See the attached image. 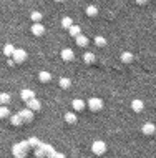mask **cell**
I'll use <instances>...</instances> for the list:
<instances>
[{
	"instance_id": "6da1fadb",
	"label": "cell",
	"mask_w": 156,
	"mask_h": 158,
	"mask_svg": "<svg viewBox=\"0 0 156 158\" xmlns=\"http://www.w3.org/2000/svg\"><path fill=\"white\" fill-rule=\"evenodd\" d=\"M28 150H30V145H28V142H20V143L14 145V148H12L14 156H17V158H25Z\"/></svg>"
},
{
	"instance_id": "7a4b0ae2",
	"label": "cell",
	"mask_w": 156,
	"mask_h": 158,
	"mask_svg": "<svg viewBox=\"0 0 156 158\" xmlns=\"http://www.w3.org/2000/svg\"><path fill=\"white\" fill-rule=\"evenodd\" d=\"M91 152H93L95 155H103V153L106 152V143L102 142V140H96V142H93V145H91Z\"/></svg>"
},
{
	"instance_id": "3957f363",
	"label": "cell",
	"mask_w": 156,
	"mask_h": 158,
	"mask_svg": "<svg viewBox=\"0 0 156 158\" xmlns=\"http://www.w3.org/2000/svg\"><path fill=\"white\" fill-rule=\"evenodd\" d=\"M88 108H90L91 112H100V110L103 108V100L102 98H90V102H88Z\"/></svg>"
},
{
	"instance_id": "277c9868",
	"label": "cell",
	"mask_w": 156,
	"mask_h": 158,
	"mask_svg": "<svg viewBox=\"0 0 156 158\" xmlns=\"http://www.w3.org/2000/svg\"><path fill=\"white\" fill-rule=\"evenodd\" d=\"M14 62L15 63H23L25 60H27V52L25 50H22V48H15V52H14Z\"/></svg>"
},
{
	"instance_id": "5b68a950",
	"label": "cell",
	"mask_w": 156,
	"mask_h": 158,
	"mask_svg": "<svg viewBox=\"0 0 156 158\" xmlns=\"http://www.w3.org/2000/svg\"><path fill=\"white\" fill-rule=\"evenodd\" d=\"M18 115L22 117L23 123H30L33 120V112L30 108H25V110H22V112H18Z\"/></svg>"
},
{
	"instance_id": "8992f818",
	"label": "cell",
	"mask_w": 156,
	"mask_h": 158,
	"mask_svg": "<svg viewBox=\"0 0 156 158\" xmlns=\"http://www.w3.org/2000/svg\"><path fill=\"white\" fill-rule=\"evenodd\" d=\"M71 106H73V110H75V112H82V110H85L86 103L82 100V98H75V100L71 102Z\"/></svg>"
},
{
	"instance_id": "52a82bcc",
	"label": "cell",
	"mask_w": 156,
	"mask_h": 158,
	"mask_svg": "<svg viewBox=\"0 0 156 158\" xmlns=\"http://www.w3.org/2000/svg\"><path fill=\"white\" fill-rule=\"evenodd\" d=\"M20 98L27 103L28 100H32V98H35V93H33V90H28V88H25V90L20 92Z\"/></svg>"
},
{
	"instance_id": "ba28073f",
	"label": "cell",
	"mask_w": 156,
	"mask_h": 158,
	"mask_svg": "<svg viewBox=\"0 0 156 158\" xmlns=\"http://www.w3.org/2000/svg\"><path fill=\"white\" fill-rule=\"evenodd\" d=\"M62 58L65 62H71L75 58V53H73V50L71 48H63L62 50Z\"/></svg>"
},
{
	"instance_id": "9c48e42d",
	"label": "cell",
	"mask_w": 156,
	"mask_h": 158,
	"mask_svg": "<svg viewBox=\"0 0 156 158\" xmlns=\"http://www.w3.org/2000/svg\"><path fill=\"white\" fill-rule=\"evenodd\" d=\"M32 33L35 37H42L45 33V27L42 23H33V27H32Z\"/></svg>"
},
{
	"instance_id": "30bf717a",
	"label": "cell",
	"mask_w": 156,
	"mask_h": 158,
	"mask_svg": "<svg viewBox=\"0 0 156 158\" xmlns=\"http://www.w3.org/2000/svg\"><path fill=\"white\" fill-rule=\"evenodd\" d=\"M27 108H30L32 112H37V110L42 108V105H40V102L37 100V98H32V100L27 102Z\"/></svg>"
},
{
	"instance_id": "8fae6325",
	"label": "cell",
	"mask_w": 156,
	"mask_h": 158,
	"mask_svg": "<svg viewBox=\"0 0 156 158\" xmlns=\"http://www.w3.org/2000/svg\"><path fill=\"white\" fill-rule=\"evenodd\" d=\"M131 108H133V112L140 113V112H143V108H145V103H143V100H133Z\"/></svg>"
},
{
	"instance_id": "7c38bea8",
	"label": "cell",
	"mask_w": 156,
	"mask_h": 158,
	"mask_svg": "<svg viewBox=\"0 0 156 158\" xmlns=\"http://www.w3.org/2000/svg\"><path fill=\"white\" fill-rule=\"evenodd\" d=\"M141 130H143V133H145V135H153L156 131V127L153 125V123H145Z\"/></svg>"
},
{
	"instance_id": "4fadbf2b",
	"label": "cell",
	"mask_w": 156,
	"mask_h": 158,
	"mask_svg": "<svg viewBox=\"0 0 156 158\" xmlns=\"http://www.w3.org/2000/svg\"><path fill=\"white\" fill-rule=\"evenodd\" d=\"M75 42H77L78 47H86L88 44H90V40H88L85 35H82V33H80L78 37H75Z\"/></svg>"
},
{
	"instance_id": "5bb4252c",
	"label": "cell",
	"mask_w": 156,
	"mask_h": 158,
	"mask_svg": "<svg viewBox=\"0 0 156 158\" xmlns=\"http://www.w3.org/2000/svg\"><path fill=\"white\" fill-rule=\"evenodd\" d=\"M38 80L42 83H48L50 80H52V75H50L48 72H40V73H38Z\"/></svg>"
},
{
	"instance_id": "9a60e30c",
	"label": "cell",
	"mask_w": 156,
	"mask_h": 158,
	"mask_svg": "<svg viewBox=\"0 0 156 158\" xmlns=\"http://www.w3.org/2000/svg\"><path fill=\"white\" fill-rule=\"evenodd\" d=\"M14 52H15V47L12 44H7L5 47H3V55H5V57H12Z\"/></svg>"
},
{
	"instance_id": "2e32d148",
	"label": "cell",
	"mask_w": 156,
	"mask_h": 158,
	"mask_svg": "<svg viewBox=\"0 0 156 158\" xmlns=\"http://www.w3.org/2000/svg\"><path fill=\"white\" fill-rule=\"evenodd\" d=\"M10 123H12L14 127H20V125L23 123V120H22V117L17 113V115H14V117H10Z\"/></svg>"
},
{
	"instance_id": "e0dca14e",
	"label": "cell",
	"mask_w": 156,
	"mask_h": 158,
	"mask_svg": "<svg viewBox=\"0 0 156 158\" xmlns=\"http://www.w3.org/2000/svg\"><path fill=\"white\" fill-rule=\"evenodd\" d=\"M121 62H123V63H131L133 62V53L123 52V53H121Z\"/></svg>"
},
{
	"instance_id": "ac0fdd59",
	"label": "cell",
	"mask_w": 156,
	"mask_h": 158,
	"mask_svg": "<svg viewBox=\"0 0 156 158\" xmlns=\"http://www.w3.org/2000/svg\"><path fill=\"white\" fill-rule=\"evenodd\" d=\"M70 85H71L70 78H66V77H62V78H60V87L63 88V90H68Z\"/></svg>"
},
{
	"instance_id": "d6986e66",
	"label": "cell",
	"mask_w": 156,
	"mask_h": 158,
	"mask_svg": "<svg viewBox=\"0 0 156 158\" xmlns=\"http://www.w3.org/2000/svg\"><path fill=\"white\" fill-rule=\"evenodd\" d=\"M86 15L88 17H96L98 15V8H96L95 5H88L86 7Z\"/></svg>"
},
{
	"instance_id": "ffe728a7",
	"label": "cell",
	"mask_w": 156,
	"mask_h": 158,
	"mask_svg": "<svg viewBox=\"0 0 156 158\" xmlns=\"http://www.w3.org/2000/svg\"><path fill=\"white\" fill-rule=\"evenodd\" d=\"M71 25H73V20H71L70 17H63V19H62V27L63 28H68V30H70Z\"/></svg>"
},
{
	"instance_id": "44dd1931",
	"label": "cell",
	"mask_w": 156,
	"mask_h": 158,
	"mask_svg": "<svg viewBox=\"0 0 156 158\" xmlns=\"http://www.w3.org/2000/svg\"><path fill=\"white\" fill-rule=\"evenodd\" d=\"M10 95L8 93H0V105H8L10 103Z\"/></svg>"
},
{
	"instance_id": "7402d4cb",
	"label": "cell",
	"mask_w": 156,
	"mask_h": 158,
	"mask_svg": "<svg viewBox=\"0 0 156 158\" xmlns=\"http://www.w3.org/2000/svg\"><path fill=\"white\" fill-rule=\"evenodd\" d=\"M83 60H85V63H93L96 58H95V53L91 52H86L85 55H83Z\"/></svg>"
},
{
	"instance_id": "603a6c76",
	"label": "cell",
	"mask_w": 156,
	"mask_h": 158,
	"mask_svg": "<svg viewBox=\"0 0 156 158\" xmlns=\"http://www.w3.org/2000/svg\"><path fill=\"white\" fill-rule=\"evenodd\" d=\"M80 33H82V28H80L78 25H71L70 27V35L71 37H78Z\"/></svg>"
},
{
	"instance_id": "cb8c5ba5",
	"label": "cell",
	"mask_w": 156,
	"mask_h": 158,
	"mask_svg": "<svg viewBox=\"0 0 156 158\" xmlns=\"http://www.w3.org/2000/svg\"><path fill=\"white\" fill-rule=\"evenodd\" d=\"M95 44L96 45H98V47H105V45H106V38H105V37H102V35H98V37H95Z\"/></svg>"
},
{
	"instance_id": "d4e9b609",
	"label": "cell",
	"mask_w": 156,
	"mask_h": 158,
	"mask_svg": "<svg viewBox=\"0 0 156 158\" xmlns=\"http://www.w3.org/2000/svg\"><path fill=\"white\" fill-rule=\"evenodd\" d=\"M65 120H66V123L73 125V123L77 122V115H75V113H66V115H65Z\"/></svg>"
},
{
	"instance_id": "484cf974",
	"label": "cell",
	"mask_w": 156,
	"mask_h": 158,
	"mask_svg": "<svg viewBox=\"0 0 156 158\" xmlns=\"http://www.w3.org/2000/svg\"><path fill=\"white\" fill-rule=\"evenodd\" d=\"M10 117V110L7 106H0V118H8Z\"/></svg>"
},
{
	"instance_id": "4316f807",
	"label": "cell",
	"mask_w": 156,
	"mask_h": 158,
	"mask_svg": "<svg viewBox=\"0 0 156 158\" xmlns=\"http://www.w3.org/2000/svg\"><path fill=\"white\" fill-rule=\"evenodd\" d=\"M32 20L35 23H40L42 22V14L40 12H32Z\"/></svg>"
},
{
	"instance_id": "83f0119b",
	"label": "cell",
	"mask_w": 156,
	"mask_h": 158,
	"mask_svg": "<svg viewBox=\"0 0 156 158\" xmlns=\"http://www.w3.org/2000/svg\"><path fill=\"white\" fill-rule=\"evenodd\" d=\"M47 158H65V156H63L62 153H57V152L53 150V152H52V153H50V155L47 156Z\"/></svg>"
},
{
	"instance_id": "f1b7e54d",
	"label": "cell",
	"mask_w": 156,
	"mask_h": 158,
	"mask_svg": "<svg viewBox=\"0 0 156 158\" xmlns=\"http://www.w3.org/2000/svg\"><path fill=\"white\" fill-rule=\"evenodd\" d=\"M28 145H30V147H38L40 142L37 138H32V140H28Z\"/></svg>"
},
{
	"instance_id": "f546056e",
	"label": "cell",
	"mask_w": 156,
	"mask_h": 158,
	"mask_svg": "<svg viewBox=\"0 0 156 158\" xmlns=\"http://www.w3.org/2000/svg\"><path fill=\"white\" fill-rule=\"evenodd\" d=\"M146 2H148V0H136L138 5H146Z\"/></svg>"
},
{
	"instance_id": "4dcf8cb0",
	"label": "cell",
	"mask_w": 156,
	"mask_h": 158,
	"mask_svg": "<svg viewBox=\"0 0 156 158\" xmlns=\"http://www.w3.org/2000/svg\"><path fill=\"white\" fill-rule=\"evenodd\" d=\"M55 2H65V0H55Z\"/></svg>"
}]
</instances>
